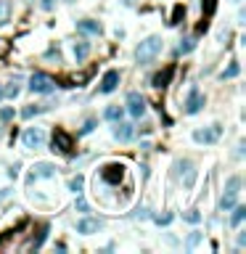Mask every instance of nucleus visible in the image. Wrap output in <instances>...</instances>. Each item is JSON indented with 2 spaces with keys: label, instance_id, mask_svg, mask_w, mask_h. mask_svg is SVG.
<instances>
[{
  "label": "nucleus",
  "instance_id": "1",
  "mask_svg": "<svg viewBox=\"0 0 246 254\" xmlns=\"http://www.w3.org/2000/svg\"><path fill=\"white\" fill-rule=\"evenodd\" d=\"M161 48H164L161 37H159V35H148L143 43H138L135 61H138V64H151V61H156V56L161 53Z\"/></svg>",
  "mask_w": 246,
  "mask_h": 254
},
{
  "label": "nucleus",
  "instance_id": "2",
  "mask_svg": "<svg viewBox=\"0 0 246 254\" xmlns=\"http://www.w3.org/2000/svg\"><path fill=\"white\" fill-rule=\"evenodd\" d=\"M27 88L32 90L35 96H50V93H56L58 82L53 80L50 74H45V72H35L32 77H29V85H27Z\"/></svg>",
  "mask_w": 246,
  "mask_h": 254
},
{
  "label": "nucleus",
  "instance_id": "3",
  "mask_svg": "<svg viewBox=\"0 0 246 254\" xmlns=\"http://www.w3.org/2000/svg\"><path fill=\"white\" fill-rule=\"evenodd\" d=\"M98 178H101V183H109V186H119V180L125 178V164H119V161L103 164L98 169Z\"/></svg>",
  "mask_w": 246,
  "mask_h": 254
},
{
  "label": "nucleus",
  "instance_id": "4",
  "mask_svg": "<svg viewBox=\"0 0 246 254\" xmlns=\"http://www.w3.org/2000/svg\"><path fill=\"white\" fill-rule=\"evenodd\" d=\"M204 103H206V98H204V93H201V90H198L196 85H194V88L188 90L186 101H183V111H186L188 117H194V114H198V111L204 109Z\"/></svg>",
  "mask_w": 246,
  "mask_h": 254
},
{
  "label": "nucleus",
  "instance_id": "5",
  "mask_svg": "<svg viewBox=\"0 0 246 254\" xmlns=\"http://www.w3.org/2000/svg\"><path fill=\"white\" fill-rule=\"evenodd\" d=\"M220 135H222V127L214 122V125H209V127H198V130H194V141L196 143H201V146H214L220 141Z\"/></svg>",
  "mask_w": 246,
  "mask_h": 254
},
{
  "label": "nucleus",
  "instance_id": "6",
  "mask_svg": "<svg viewBox=\"0 0 246 254\" xmlns=\"http://www.w3.org/2000/svg\"><path fill=\"white\" fill-rule=\"evenodd\" d=\"M56 175H58V167L56 164H50V161H37V164L32 167V172H29L27 183L32 186L35 180H50V178H56Z\"/></svg>",
  "mask_w": 246,
  "mask_h": 254
},
{
  "label": "nucleus",
  "instance_id": "7",
  "mask_svg": "<svg viewBox=\"0 0 246 254\" xmlns=\"http://www.w3.org/2000/svg\"><path fill=\"white\" fill-rule=\"evenodd\" d=\"M50 146H53V151H58V153H72V149H74V138L69 135L66 130L56 127V130H53V141H50Z\"/></svg>",
  "mask_w": 246,
  "mask_h": 254
},
{
  "label": "nucleus",
  "instance_id": "8",
  "mask_svg": "<svg viewBox=\"0 0 246 254\" xmlns=\"http://www.w3.org/2000/svg\"><path fill=\"white\" fill-rule=\"evenodd\" d=\"M21 143H24V149H29V151L43 149V143H45L43 127H27V130H24V135H21Z\"/></svg>",
  "mask_w": 246,
  "mask_h": 254
},
{
  "label": "nucleus",
  "instance_id": "9",
  "mask_svg": "<svg viewBox=\"0 0 246 254\" xmlns=\"http://www.w3.org/2000/svg\"><path fill=\"white\" fill-rule=\"evenodd\" d=\"M175 167H178V172L183 178V188H194V183H196V164L194 161L191 159H178Z\"/></svg>",
  "mask_w": 246,
  "mask_h": 254
},
{
  "label": "nucleus",
  "instance_id": "10",
  "mask_svg": "<svg viewBox=\"0 0 246 254\" xmlns=\"http://www.w3.org/2000/svg\"><path fill=\"white\" fill-rule=\"evenodd\" d=\"M127 111L133 114L135 119H141L146 114V98L138 93V90H130V93H127Z\"/></svg>",
  "mask_w": 246,
  "mask_h": 254
},
{
  "label": "nucleus",
  "instance_id": "11",
  "mask_svg": "<svg viewBox=\"0 0 246 254\" xmlns=\"http://www.w3.org/2000/svg\"><path fill=\"white\" fill-rule=\"evenodd\" d=\"M74 27H77V32H80V35H88V37H101L103 35V24H101V21H96V19H80Z\"/></svg>",
  "mask_w": 246,
  "mask_h": 254
},
{
  "label": "nucleus",
  "instance_id": "12",
  "mask_svg": "<svg viewBox=\"0 0 246 254\" xmlns=\"http://www.w3.org/2000/svg\"><path fill=\"white\" fill-rule=\"evenodd\" d=\"M119 80H122V74L117 72V69H109V72L103 74V80H101V85H98V93H103V96H109V93H114V90L119 88Z\"/></svg>",
  "mask_w": 246,
  "mask_h": 254
},
{
  "label": "nucleus",
  "instance_id": "13",
  "mask_svg": "<svg viewBox=\"0 0 246 254\" xmlns=\"http://www.w3.org/2000/svg\"><path fill=\"white\" fill-rule=\"evenodd\" d=\"M101 228H103L101 217H82V220H77V233H82V236H93Z\"/></svg>",
  "mask_w": 246,
  "mask_h": 254
},
{
  "label": "nucleus",
  "instance_id": "14",
  "mask_svg": "<svg viewBox=\"0 0 246 254\" xmlns=\"http://www.w3.org/2000/svg\"><path fill=\"white\" fill-rule=\"evenodd\" d=\"M172 77H175V66L170 64V66H164V69H161V72H156V74H153L151 85H153L156 90H161V88H167V85L172 82Z\"/></svg>",
  "mask_w": 246,
  "mask_h": 254
},
{
  "label": "nucleus",
  "instance_id": "15",
  "mask_svg": "<svg viewBox=\"0 0 246 254\" xmlns=\"http://www.w3.org/2000/svg\"><path fill=\"white\" fill-rule=\"evenodd\" d=\"M133 135H135V127L130 125V122H122V119L114 122V138H117L119 143H127Z\"/></svg>",
  "mask_w": 246,
  "mask_h": 254
},
{
  "label": "nucleus",
  "instance_id": "16",
  "mask_svg": "<svg viewBox=\"0 0 246 254\" xmlns=\"http://www.w3.org/2000/svg\"><path fill=\"white\" fill-rule=\"evenodd\" d=\"M103 117L109 119V122H119V119H125V109H122L119 103H111V106H106Z\"/></svg>",
  "mask_w": 246,
  "mask_h": 254
},
{
  "label": "nucleus",
  "instance_id": "17",
  "mask_svg": "<svg viewBox=\"0 0 246 254\" xmlns=\"http://www.w3.org/2000/svg\"><path fill=\"white\" fill-rule=\"evenodd\" d=\"M11 13H13V3L11 0H0V27H5L11 21Z\"/></svg>",
  "mask_w": 246,
  "mask_h": 254
},
{
  "label": "nucleus",
  "instance_id": "18",
  "mask_svg": "<svg viewBox=\"0 0 246 254\" xmlns=\"http://www.w3.org/2000/svg\"><path fill=\"white\" fill-rule=\"evenodd\" d=\"M88 56H90V43H85V40L74 43V58H77V64H82Z\"/></svg>",
  "mask_w": 246,
  "mask_h": 254
},
{
  "label": "nucleus",
  "instance_id": "19",
  "mask_svg": "<svg viewBox=\"0 0 246 254\" xmlns=\"http://www.w3.org/2000/svg\"><path fill=\"white\" fill-rule=\"evenodd\" d=\"M230 212H233V214H230V228H238L244 222V217H246V206L244 204H236Z\"/></svg>",
  "mask_w": 246,
  "mask_h": 254
},
{
  "label": "nucleus",
  "instance_id": "20",
  "mask_svg": "<svg viewBox=\"0 0 246 254\" xmlns=\"http://www.w3.org/2000/svg\"><path fill=\"white\" fill-rule=\"evenodd\" d=\"M238 74H241V64H238V61H230V64L220 72V80H233Z\"/></svg>",
  "mask_w": 246,
  "mask_h": 254
},
{
  "label": "nucleus",
  "instance_id": "21",
  "mask_svg": "<svg viewBox=\"0 0 246 254\" xmlns=\"http://www.w3.org/2000/svg\"><path fill=\"white\" fill-rule=\"evenodd\" d=\"M238 204V194H222L220 199V212H230Z\"/></svg>",
  "mask_w": 246,
  "mask_h": 254
},
{
  "label": "nucleus",
  "instance_id": "22",
  "mask_svg": "<svg viewBox=\"0 0 246 254\" xmlns=\"http://www.w3.org/2000/svg\"><path fill=\"white\" fill-rule=\"evenodd\" d=\"M196 51V37H183L180 45H178V53L180 56H188V53Z\"/></svg>",
  "mask_w": 246,
  "mask_h": 254
},
{
  "label": "nucleus",
  "instance_id": "23",
  "mask_svg": "<svg viewBox=\"0 0 246 254\" xmlns=\"http://www.w3.org/2000/svg\"><path fill=\"white\" fill-rule=\"evenodd\" d=\"M69 191L77 196V194H82L85 191V175H74L72 180H69Z\"/></svg>",
  "mask_w": 246,
  "mask_h": 254
},
{
  "label": "nucleus",
  "instance_id": "24",
  "mask_svg": "<svg viewBox=\"0 0 246 254\" xmlns=\"http://www.w3.org/2000/svg\"><path fill=\"white\" fill-rule=\"evenodd\" d=\"M201 238H204V233L201 230H194V233H191L188 238H186V252H194L198 244H201Z\"/></svg>",
  "mask_w": 246,
  "mask_h": 254
},
{
  "label": "nucleus",
  "instance_id": "25",
  "mask_svg": "<svg viewBox=\"0 0 246 254\" xmlns=\"http://www.w3.org/2000/svg\"><path fill=\"white\" fill-rule=\"evenodd\" d=\"M43 111H48V106H37V103H32V106H27V109L21 111V117H24V119H32V117H37V114H43Z\"/></svg>",
  "mask_w": 246,
  "mask_h": 254
},
{
  "label": "nucleus",
  "instance_id": "26",
  "mask_svg": "<svg viewBox=\"0 0 246 254\" xmlns=\"http://www.w3.org/2000/svg\"><path fill=\"white\" fill-rule=\"evenodd\" d=\"M21 93V85H19V80H13L11 85H8V88H3V98H11V101H13V98H16Z\"/></svg>",
  "mask_w": 246,
  "mask_h": 254
},
{
  "label": "nucleus",
  "instance_id": "27",
  "mask_svg": "<svg viewBox=\"0 0 246 254\" xmlns=\"http://www.w3.org/2000/svg\"><path fill=\"white\" fill-rule=\"evenodd\" d=\"M183 19H186V5H175V11H172V21H170V27H178L180 24V21Z\"/></svg>",
  "mask_w": 246,
  "mask_h": 254
},
{
  "label": "nucleus",
  "instance_id": "28",
  "mask_svg": "<svg viewBox=\"0 0 246 254\" xmlns=\"http://www.w3.org/2000/svg\"><path fill=\"white\" fill-rule=\"evenodd\" d=\"M183 220L191 222V225H198V222H201V212H198V209H188V212H183Z\"/></svg>",
  "mask_w": 246,
  "mask_h": 254
},
{
  "label": "nucleus",
  "instance_id": "29",
  "mask_svg": "<svg viewBox=\"0 0 246 254\" xmlns=\"http://www.w3.org/2000/svg\"><path fill=\"white\" fill-rule=\"evenodd\" d=\"M45 238H48V228H43L40 233H37V238H32V244H29V249H40Z\"/></svg>",
  "mask_w": 246,
  "mask_h": 254
},
{
  "label": "nucleus",
  "instance_id": "30",
  "mask_svg": "<svg viewBox=\"0 0 246 254\" xmlns=\"http://www.w3.org/2000/svg\"><path fill=\"white\" fill-rule=\"evenodd\" d=\"M214 8H217V0H201V11H204V16H212Z\"/></svg>",
  "mask_w": 246,
  "mask_h": 254
},
{
  "label": "nucleus",
  "instance_id": "31",
  "mask_svg": "<svg viewBox=\"0 0 246 254\" xmlns=\"http://www.w3.org/2000/svg\"><path fill=\"white\" fill-rule=\"evenodd\" d=\"M74 209H77V212H82V214H88L90 206H88L85 199H82V194H77V204H74Z\"/></svg>",
  "mask_w": 246,
  "mask_h": 254
},
{
  "label": "nucleus",
  "instance_id": "32",
  "mask_svg": "<svg viewBox=\"0 0 246 254\" xmlns=\"http://www.w3.org/2000/svg\"><path fill=\"white\" fill-rule=\"evenodd\" d=\"M13 117H16V111H13L11 106H5V109H0V122H11Z\"/></svg>",
  "mask_w": 246,
  "mask_h": 254
},
{
  "label": "nucleus",
  "instance_id": "33",
  "mask_svg": "<svg viewBox=\"0 0 246 254\" xmlns=\"http://www.w3.org/2000/svg\"><path fill=\"white\" fill-rule=\"evenodd\" d=\"M45 58H48V61H56V64H61V51H58V48H48Z\"/></svg>",
  "mask_w": 246,
  "mask_h": 254
},
{
  "label": "nucleus",
  "instance_id": "34",
  "mask_svg": "<svg viewBox=\"0 0 246 254\" xmlns=\"http://www.w3.org/2000/svg\"><path fill=\"white\" fill-rule=\"evenodd\" d=\"M93 130H96V119H88L85 125L80 127V133H77V135H88V133H93Z\"/></svg>",
  "mask_w": 246,
  "mask_h": 254
},
{
  "label": "nucleus",
  "instance_id": "35",
  "mask_svg": "<svg viewBox=\"0 0 246 254\" xmlns=\"http://www.w3.org/2000/svg\"><path fill=\"white\" fill-rule=\"evenodd\" d=\"M19 172H21V161H13V164L8 167V178H11V180H16V178H19Z\"/></svg>",
  "mask_w": 246,
  "mask_h": 254
},
{
  "label": "nucleus",
  "instance_id": "36",
  "mask_svg": "<svg viewBox=\"0 0 246 254\" xmlns=\"http://www.w3.org/2000/svg\"><path fill=\"white\" fill-rule=\"evenodd\" d=\"M172 217H175V214H170V212H167V214H156L153 220H156V225H170V222H172Z\"/></svg>",
  "mask_w": 246,
  "mask_h": 254
},
{
  "label": "nucleus",
  "instance_id": "37",
  "mask_svg": "<svg viewBox=\"0 0 246 254\" xmlns=\"http://www.w3.org/2000/svg\"><path fill=\"white\" fill-rule=\"evenodd\" d=\"M53 5H56V0H43L40 8H43V11H53Z\"/></svg>",
  "mask_w": 246,
  "mask_h": 254
},
{
  "label": "nucleus",
  "instance_id": "38",
  "mask_svg": "<svg viewBox=\"0 0 246 254\" xmlns=\"http://www.w3.org/2000/svg\"><path fill=\"white\" fill-rule=\"evenodd\" d=\"M238 246H246V230H241V233H238Z\"/></svg>",
  "mask_w": 246,
  "mask_h": 254
},
{
  "label": "nucleus",
  "instance_id": "39",
  "mask_svg": "<svg viewBox=\"0 0 246 254\" xmlns=\"http://www.w3.org/2000/svg\"><path fill=\"white\" fill-rule=\"evenodd\" d=\"M8 194H11V188H0V202H3V199L8 196Z\"/></svg>",
  "mask_w": 246,
  "mask_h": 254
},
{
  "label": "nucleus",
  "instance_id": "40",
  "mask_svg": "<svg viewBox=\"0 0 246 254\" xmlns=\"http://www.w3.org/2000/svg\"><path fill=\"white\" fill-rule=\"evenodd\" d=\"M138 3V0H122V5H127V8H130V5H135Z\"/></svg>",
  "mask_w": 246,
  "mask_h": 254
},
{
  "label": "nucleus",
  "instance_id": "41",
  "mask_svg": "<svg viewBox=\"0 0 246 254\" xmlns=\"http://www.w3.org/2000/svg\"><path fill=\"white\" fill-rule=\"evenodd\" d=\"M0 101H3V85H0Z\"/></svg>",
  "mask_w": 246,
  "mask_h": 254
},
{
  "label": "nucleus",
  "instance_id": "42",
  "mask_svg": "<svg viewBox=\"0 0 246 254\" xmlns=\"http://www.w3.org/2000/svg\"><path fill=\"white\" fill-rule=\"evenodd\" d=\"M64 3H77V0H64Z\"/></svg>",
  "mask_w": 246,
  "mask_h": 254
},
{
  "label": "nucleus",
  "instance_id": "43",
  "mask_svg": "<svg viewBox=\"0 0 246 254\" xmlns=\"http://www.w3.org/2000/svg\"><path fill=\"white\" fill-rule=\"evenodd\" d=\"M230 3H241V0H230Z\"/></svg>",
  "mask_w": 246,
  "mask_h": 254
}]
</instances>
